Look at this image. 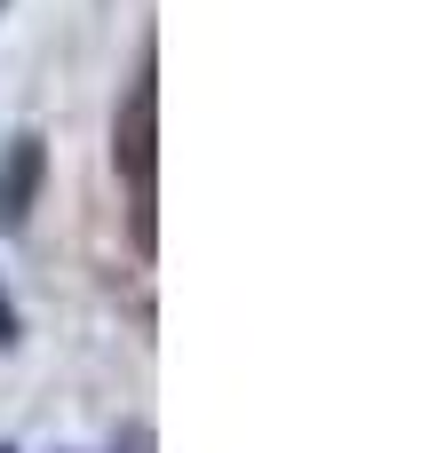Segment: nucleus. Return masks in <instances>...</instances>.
Returning a JSON list of instances; mask_svg holds the SVG:
<instances>
[{
    "instance_id": "1",
    "label": "nucleus",
    "mask_w": 437,
    "mask_h": 453,
    "mask_svg": "<svg viewBox=\"0 0 437 453\" xmlns=\"http://www.w3.org/2000/svg\"><path fill=\"white\" fill-rule=\"evenodd\" d=\"M119 175H127V191H143V175H151V72L119 104Z\"/></svg>"
},
{
    "instance_id": "2",
    "label": "nucleus",
    "mask_w": 437,
    "mask_h": 453,
    "mask_svg": "<svg viewBox=\"0 0 437 453\" xmlns=\"http://www.w3.org/2000/svg\"><path fill=\"white\" fill-rule=\"evenodd\" d=\"M40 159H48L40 135H16V151H8V191H0V215H8V223H16V215L32 207V191H40Z\"/></svg>"
},
{
    "instance_id": "3",
    "label": "nucleus",
    "mask_w": 437,
    "mask_h": 453,
    "mask_svg": "<svg viewBox=\"0 0 437 453\" xmlns=\"http://www.w3.org/2000/svg\"><path fill=\"white\" fill-rule=\"evenodd\" d=\"M0 342H16V319H8V303H0Z\"/></svg>"
}]
</instances>
